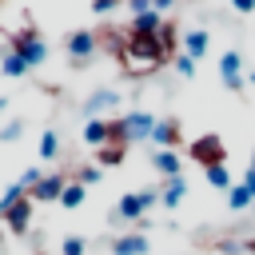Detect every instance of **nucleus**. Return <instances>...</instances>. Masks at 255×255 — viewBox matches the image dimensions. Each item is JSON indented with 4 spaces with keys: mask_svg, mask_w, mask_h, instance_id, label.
Masks as SVG:
<instances>
[{
    "mask_svg": "<svg viewBox=\"0 0 255 255\" xmlns=\"http://www.w3.org/2000/svg\"><path fill=\"white\" fill-rule=\"evenodd\" d=\"M96 179H100V163H84V167H80V183L88 187V183H96Z\"/></svg>",
    "mask_w": 255,
    "mask_h": 255,
    "instance_id": "nucleus-28",
    "label": "nucleus"
},
{
    "mask_svg": "<svg viewBox=\"0 0 255 255\" xmlns=\"http://www.w3.org/2000/svg\"><path fill=\"white\" fill-rule=\"evenodd\" d=\"M24 195H28V187H24L20 179H16V183H8V187H4V195H0V215H4L8 207H16V203H20Z\"/></svg>",
    "mask_w": 255,
    "mask_h": 255,
    "instance_id": "nucleus-21",
    "label": "nucleus"
},
{
    "mask_svg": "<svg viewBox=\"0 0 255 255\" xmlns=\"http://www.w3.org/2000/svg\"><path fill=\"white\" fill-rule=\"evenodd\" d=\"M108 139H112V120H100V116H96V120H88V124H84V143L104 147Z\"/></svg>",
    "mask_w": 255,
    "mask_h": 255,
    "instance_id": "nucleus-13",
    "label": "nucleus"
},
{
    "mask_svg": "<svg viewBox=\"0 0 255 255\" xmlns=\"http://www.w3.org/2000/svg\"><path fill=\"white\" fill-rule=\"evenodd\" d=\"M112 255H147V235H143V231L120 235V239L112 243Z\"/></svg>",
    "mask_w": 255,
    "mask_h": 255,
    "instance_id": "nucleus-11",
    "label": "nucleus"
},
{
    "mask_svg": "<svg viewBox=\"0 0 255 255\" xmlns=\"http://www.w3.org/2000/svg\"><path fill=\"white\" fill-rule=\"evenodd\" d=\"M128 12L131 16H143V12H151V0H128Z\"/></svg>",
    "mask_w": 255,
    "mask_h": 255,
    "instance_id": "nucleus-30",
    "label": "nucleus"
},
{
    "mask_svg": "<svg viewBox=\"0 0 255 255\" xmlns=\"http://www.w3.org/2000/svg\"><path fill=\"white\" fill-rule=\"evenodd\" d=\"M191 159H199L203 167H211V163H223V159H227V151H223V139H219V135H199V139L191 143Z\"/></svg>",
    "mask_w": 255,
    "mask_h": 255,
    "instance_id": "nucleus-3",
    "label": "nucleus"
},
{
    "mask_svg": "<svg viewBox=\"0 0 255 255\" xmlns=\"http://www.w3.org/2000/svg\"><path fill=\"white\" fill-rule=\"evenodd\" d=\"M207 44H211V36H207L203 28H191V32H183V52H187L191 60L207 56Z\"/></svg>",
    "mask_w": 255,
    "mask_h": 255,
    "instance_id": "nucleus-17",
    "label": "nucleus"
},
{
    "mask_svg": "<svg viewBox=\"0 0 255 255\" xmlns=\"http://www.w3.org/2000/svg\"><path fill=\"white\" fill-rule=\"evenodd\" d=\"M116 215H120V219H128V223H139V219L147 215V207H143V195H139V191H128V195L116 203Z\"/></svg>",
    "mask_w": 255,
    "mask_h": 255,
    "instance_id": "nucleus-10",
    "label": "nucleus"
},
{
    "mask_svg": "<svg viewBox=\"0 0 255 255\" xmlns=\"http://www.w3.org/2000/svg\"><path fill=\"white\" fill-rule=\"evenodd\" d=\"M64 48H68V56H72L76 64H84V60L96 52V32H84V28H80V32H72V36H68V44H64Z\"/></svg>",
    "mask_w": 255,
    "mask_h": 255,
    "instance_id": "nucleus-8",
    "label": "nucleus"
},
{
    "mask_svg": "<svg viewBox=\"0 0 255 255\" xmlns=\"http://www.w3.org/2000/svg\"><path fill=\"white\" fill-rule=\"evenodd\" d=\"M183 195H187V179H183V175H175V179H167V183L159 187V203H163V207H179Z\"/></svg>",
    "mask_w": 255,
    "mask_h": 255,
    "instance_id": "nucleus-16",
    "label": "nucleus"
},
{
    "mask_svg": "<svg viewBox=\"0 0 255 255\" xmlns=\"http://www.w3.org/2000/svg\"><path fill=\"white\" fill-rule=\"evenodd\" d=\"M40 179H44V171H40V167H28V171H24V175H20V183H24V187H28V191H32V187H36V183H40Z\"/></svg>",
    "mask_w": 255,
    "mask_h": 255,
    "instance_id": "nucleus-29",
    "label": "nucleus"
},
{
    "mask_svg": "<svg viewBox=\"0 0 255 255\" xmlns=\"http://www.w3.org/2000/svg\"><path fill=\"white\" fill-rule=\"evenodd\" d=\"M159 28H163V20H159V12L151 8V12H143V16H131L128 36H159Z\"/></svg>",
    "mask_w": 255,
    "mask_h": 255,
    "instance_id": "nucleus-12",
    "label": "nucleus"
},
{
    "mask_svg": "<svg viewBox=\"0 0 255 255\" xmlns=\"http://www.w3.org/2000/svg\"><path fill=\"white\" fill-rule=\"evenodd\" d=\"M64 187H68V179H64V175H44V179L28 191V199H32V203H52V199H60V195H64Z\"/></svg>",
    "mask_w": 255,
    "mask_h": 255,
    "instance_id": "nucleus-7",
    "label": "nucleus"
},
{
    "mask_svg": "<svg viewBox=\"0 0 255 255\" xmlns=\"http://www.w3.org/2000/svg\"><path fill=\"white\" fill-rule=\"evenodd\" d=\"M251 88H255V72H251Z\"/></svg>",
    "mask_w": 255,
    "mask_h": 255,
    "instance_id": "nucleus-36",
    "label": "nucleus"
},
{
    "mask_svg": "<svg viewBox=\"0 0 255 255\" xmlns=\"http://www.w3.org/2000/svg\"><path fill=\"white\" fill-rule=\"evenodd\" d=\"M243 187H247V191L255 195V171H251V167H247V175H243Z\"/></svg>",
    "mask_w": 255,
    "mask_h": 255,
    "instance_id": "nucleus-33",
    "label": "nucleus"
},
{
    "mask_svg": "<svg viewBox=\"0 0 255 255\" xmlns=\"http://www.w3.org/2000/svg\"><path fill=\"white\" fill-rule=\"evenodd\" d=\"M231 8H235V12H243V16H247V12H255V0H231Z\"/></svg>",
    "mask_w": 255,
    "mask_h": 255,
    "instance_id": "nucleus-32",
    "label": "nucleus"
},
{
    "mask_svg": "<svg viewBox=\"0 0 255 255\" xmlns=\"http://www.w3.org/2000/svg\"><path fill=\"white\" fill-rule=\"evenodd\" d=\"M56 151H60V135L48 128V131L40 135V159H56Z\"/></svg>",
    "mask_w": 255,
    "mask_h": 255,
    "instance_id": "nucleus-23",
    "label": "nucleus"
},
{
    "mask_svg": "<svg viewBox=\"0 0 255 255\" xmlns=\"http://www.w3.org/2000/svg\"><path fill=\"white\" fill-rule=\"evenodd\" d=\"M124 56L131 60V68H135V72H147V68H155V64H163V60H167V48L159 44V36H128Z\"/></svg>",
    "mask_w": 255,
    "mask_h": 255,
    "instance_id": "nucleus-1",
    "label": "nucleus"
},
{
    "mask_svg": "<svg viewBox=\"0 0 255 255\" xmlns=\"http://www.w3.org/2000/svg\"><path fill=\"white\" fill-rule=\"evenodd\" d=\"M227 203H231V211H247V207L255 203V195H251V191H247L243 183H235V187L227 191Z\"/></svg>",
    "mask_w": 255,
    "mask_h": 255,
    "instance_id": "nucleus-20",
    "label": "nucleus"
},
{
    "mask_svg": "<svg viewBox=\"0 0 255 255\" xmlns=\"http://www.w3.org/2000/svg\"><path fill=\"white\" fill-rule=\"evenodd\" d=\"M219 80H223L231 92L243 88V60H239V52H223V56H219Z\"/></svg>",
    "mask_w": 255,
    "mask_h": 255,
    "instance_id": "nucleus-6",
    "label": "nucleus"
},
{
    "mask_svg": "<svg viewBox=\"0 0 255 255\" xmlns=\"http://www.w3.org/2000/svg\"><path fill=\"white\" fill-rule=\"evenodd\" d=\"M4 108H8V100H4V96H0V112H4Z\"/></svg>",
    "mask_w": 255,
    "mask_h": 255,
    "instance_id": "nucleus-35",
    "label": "nucleus"
},
{
    "mask_svg": "<svg viewBox=\"0 0 255 255\" xmlns=\"http://www.w3.org/2000/svg\"><path fill=\"white\" fill-rule=\"evenodd\" d=\"M251 171H255V155H251Z\"/></svg>",
    "mask_w": 255,
    "mask_h": 255,
    "instance_id": "nucleus-37",
    "label": "nucleus"
},
{
    "mask_svg": "<svg viewBox=\"0 0 255 255\" xmlns=\"http://www.w3.org/2000/svg\"><path fill=\"white\" fill-rule=\"evenodd\" d=\"M207 183H211V187H219V191H231V187H235V183H231L227 163H211V167H207Z\"/></svg>",
    "mask_w": 255,
    "mask_h": 255,
    "instance_id": "nucleus-19",
    "label": "nucleus"
},
{
    "mask_svg": "<svg viewBox=\"0 0 255 255\" xmlns=\"http://www.w3.org/2000/svg\"><path fill=\"white\" fill-rule=\"evenodd\" d=\"M151 128H155V116H147V112H128V116H124V135H128V143L151 139Z\"/></svg>",
    "mask_w": 255,
    "mask_h": 255,
    "instance_id": "nucleus-5",
    "label": "nucleus"
},
{
    "mask_svg": "<svg viewBox=\"0 0 255 255\" xmlns=\"http://www.w3.org/2000/svg\"><path fill=\"white\" fill-rule=\"evenodd\" d=\"M116 104H120V96H116L112 88H104V92L88 96V104H84V116H88V120H96L100 112H108V108H116Z\"/></svg>",
    "mask_w": 255,
    "mask_h": 255,
    "instance_id": "nucleus-14",
    "label": "nucleus"
},
{
    "mask_svg": "<svg viewBox=\"0 0 255 255\" xmlns=\"http://www.w3.org/2000/svg\"><path fill=\"white\" fill-rule=\"evenodd\" d=\"M0 72L16 80V76H24V72H28V64H24V60H20L16 52H8V56H4V64H0Z\"/></svg>",
    "mask_w": 255,
    "mask_h": 255,
    "instance_id": "nucleus-24",
    "label": "nucleus"
},
{
    "mask_svg": "<svg viewBox=\"0 0 255 255\" xmlns=\"http://www.w3.org/2000/svg\"><path fill=\"white\" fill-rule=\"evenodd\" d=\"M0 219H4V227H8L12 235H28V227H32V199L24 195V199H20L16 207H8Z\"/></svg>",
    "mask_w": 255,
    "mask_h": 255,
    "instance_id": "nucleus-4",
    "label": "nucleus"
},
{
    "mask_svg": "<svg viewBox=\"0 0 255 255\" xmlns=\"http://www.w3.org/2000/svg\"><path fill=\"white\" fill-rule=\"evenodd\" d=\"M124 151H128V143H104V147H96V159H100V167H116V163H124Z\"/></svg>",
    "mask_w": 255,
    "mask_h": 255,
    "instance_id": "nucleus-18",
    "label": "nucleus"
},
{
    "mask_svg": "<svg viewBox=\"0 0 255 255\" xmlns=\"http://www.w3.org/2000/svg\"><path fill=\"white\" fill-rule=\"evenodd\" d=\"M171 4H175V0H151V8H155V12H163V8H171Z\"/></svg>",
    "mask_w": 255,
    "mask_h": 255,
    "instance_id": "nucleus-34",
    "label": "nucleus"
},
{
    "mask_svg": "<svg viewBox=\"0 0 255 255\" xmlns=\"http://www.w3.org/2000/svg\"><path fill=\"white\" fill-rule=\"evenodd\" d=\"M151 163H155V171H159L163 179H175V175H183V159H179V151H175V147H163V151H155V155H151Z\"/></svg>",
    "mask_w": 255,
    "mask_h": 255,
    "instance_id": "nucleus-9",
    "label": "nucleus"
},
{
    "mask_svg": "<svg viewBox=\"0 0 255 255\" xmlns=\"http://www.w3.org/2000/svg\"><path fill=\"white\" fill-rule=\"evenodd\" d=\"M84 195H88V191H84V183L76 179V183H68V187H64V195H60V203H64V207L72 211V207H80V203H84Z\"/></svg>",
    "mask_w": 255,
    "mask_h": 255,
    "instance_id": "nucleus-22",
    "label": "nucleus"
},
{
    "mask_svg": "<svg viewBox=\"0 0 255 255\" xmlns=\"http://www.w3.org/2000/svg\"><path fill=\"white\" fill-rule=\"evenodd\" d=\"M12 52H16L28 68H36V64H44V60H48V44L40 40V32H36V28H20V32H12Z\"/></svg>",
    "mask_w": 255,
    "mask_h": 255,
    "instance_id": "nucleus-2",
    "label": "nucleus"
},
{
    "mask_svg": "<svg viewBox=\"0 0 255 255\" xmlns=\"http://www.w3.org/2000/svg\"><path fill=\"white\" fill-rule=\"evenodd\" d=\"M88 251V243L80 239V235H68L64 243H60V255H84Z\"/></svg>",
    "mask_w": 255,
    "mask_h": 255,
    "instance_id": "nucleus-25",
    "label": "nucleus"
},
{
    "mask_svg": "<svg viewBox=\"0 0 255 255\" xmlns=\"http://www.w3.org/2000/svg\"><path fill=\"white\" fill-rule=\"evenodd\" d=\"M151 139L159 143V151H163V147H175V143H179V124H175V120H155Z\"/></svg>",
    "mask_w": 255,
    "mask_h": 255,
    "instance_id": "nucleus-15",
    "label": "nucleus"
},
{
    "mask_svg": "<svg viewBox=\"0 0 255 255\" xmlns=\"http://www.w3.org/2000/svg\"><path fill=\"white\" fill-rule=\"evenodd\" d=\"M175 72H179L183 80H191V76H195V60H191L187 52H179V56H175Z\"/></svg>",
    "mask_w": 255,
    "mask_h": 255,
    "instance_id": "nucleus-26",
    "label": "nucleus"
},
{
    "mask_svg": "<svg viewBox=\"0 0 255 255\" xmlns=\"http://www.w3.org/2000/svg\"><path fill=\"white\" fill-rule=\"evenodd\" d=\"M116 4H120V0H92V12H96V16H108Z\"/></svg>",
    "mask_w": 255,
    "mask_h": 255,
    "instance_id": "nucleus-31",
    "label": "nucleus"
},
{
    "mask_svg": "<svg viewBox=\"0 0 255 255\" xmlns=\"http://www.w3.org/2000/svg\"><path fill=\"white\" fill-rule=\"evenodd\" d=\"M20 131H24V128H20V120L4 124V128H0V143H12V139H20Z\"/></svg>",
    "mask_w": 255,
    "mask_h": 255,
    "instance_id": "nucleus-27",
    "label": "nucleus"
}]
</instances>
